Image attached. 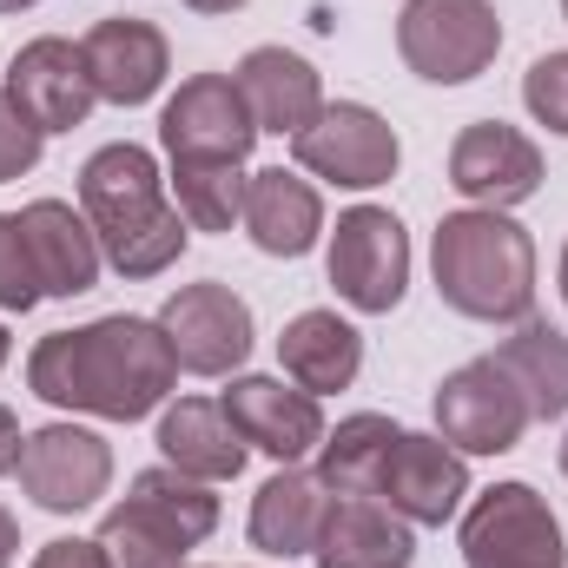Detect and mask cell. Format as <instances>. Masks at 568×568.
I'll list each match as a JSON object with an SVG mask.
<instances>
[{
    "instance_id": "obj_24",
    "label": "cell",
    "mask_w": 568,
    "mask_h": 568,
    "mask_svg": "<svg viewBox=\"0 0 568 568\" xmlns=\"http://www.w3.org/2000/svg\"><path fill=\"white\" fill-rule=\"evenodd\" d=\"M324 503L331 489L317 483V469H291L284 463L278 476L252 496V549L265 556H311L317 549V529H324Z\"/></svg>"
},
{
    "instance_id": "obj_34",
    "label": "cell",
    "mask_w": 568,
    "mask_h": 568,
    "mask_svg": "<svg viewBox=\"0 0 568 568\" xmlns=\"http://www.w3.org/2000/svg\"><path fill=\"white\" fill-rule=\"evenodd\" d=\"M185 7H192V13H239L245 0H185Z\"/></svg>"
},
{
    "instance_id": "obj_21",
    "label": "cell",
    "mask_w": 568,
    "mask_h": 568,
    "mask_svg": "<svg viewBox=\"0 0 568 568\" xmlns=\"http://www.w3.org/2000/svg\"><path fill=\"white\" fill-rule=\"evenodd\" d=\"M245 232L265 258H304L324 232V199L311 179L284 172V165H265L245 179Z\"/></svg>"
},
{
    "instance_id": "obj_1",
    "label": "cell",
    "mask_w": 568,
    "mask_h": 568,
    "mask_svg": "<svg viewBox=\"0 0 568 568\" xmlns=\"http://www.w3.org/2000/svg\"><path fill=\"white\" fill-rule=\"evenodd\" d=\"M27 384L33 397H47L53 410H87L106 424H140L152 417L172 384H179V357L165 344V331L152 317H93L80 331H53L33 344L27 357Z\"/></svg>"
},
{
    "instance_id": "obj_22",
    "label": "cell",
    "mask_w": 568,
    "mask_h": 568,
    "mask_svg": "<svg viewBox=\"0 0 568 568\" xmlns=\"http://www.w3.org/2000/svg\"><path fill=\"white\" fill-rule=\"evenodd\" d=\"M159 449L179 476H199V483H232L245 469V436L225 417V404L212 397H179L165 417H159Z\"/></svg>"
},
{
    "instance_id": "obj_8",
    "label": "cell",
    "mask_w": 568,
    "mask_h": 568,
    "mask_svg": "<svg viewBox=\"0 0 568 568\" xmlns=\"http://www.w3.org/2000/svg\"><path fill=\"white\" fill-rule=\"evenodd\" d=\"M331 284L351 311H397L404 284H410V239L397 225V212L384 205H351L331 232Z\"/></svg>"
},
{
    "instance_id": "obj_15",
    "label": "cell",
    "mask_w": 568,
    "mask_h": 568,
    "mask_svg": "<svg viewBox=\"0 0 568 568\" xmlns=\"http://www.w3.org/2000/svg\"><path fill=\"white\" fill-rule=\"evenodd\" d=\"M377 496H384L404 523H429V529H436V523H449V516L463 509V496H469V463H463L456 443L404 429L397 449H390V463H384V476H377Z\"/></svg>"
},
{
    "instance_id": "obj_17",
    "label": "cell",
    "mask_w": 568,
    "mask_h": 568,
    "mask_svg": "<svg viewBox=\"0 0 568 568\" xmlns=\"http://www.w3.org/2000/svg\"><path fill=\"white\" fill-rule=\"evenodd\" d=\"M311 556L317 568H410L417 542H410V523L384 496H331Z\"/></svg>"
},
{
    "instance_id": "obj_38",
    "label": "cell",
    "mask_w": 568,
    "mask_h": 568,
    "mask_svg": "<svg viewBox=\"0 0 568 568\" xmlns=\"http://www.w3.org/2000/svg\"><path fill=\"white\" fill-rule=\"evenodd\" d=\"M562 476H568V443H562Z\"/></svg>"
},
{
    "instance_id": "obj_6",
    "label": "cell",
    "mask_w": 568,
    "mask_h": 568,
    "mask_svg": "<svg viewBox=\"0 0 568 568\" xmlns=\"http://www.w3.org/2000/svg\"><path fill=\"white\" fill-rule=\"evenodd\" d=\"M463 562L469 568H568L562 523L529 483H496L463 516Z\"/></svg>"
},
{
    "instance_id": "obj_32",
    "label": "cell",
    "mask_w": 568,
    "mask_h": 568,
    "mask_svg": "<svg viewBox=\"0 0 568 568\" xmlns=\"http://www.w3.org/2000/svg\"><path fill=\"white\" fill-rule=\"evenodd\" d=\"M20 443H27V436H20V417L0 404V476H13V463H20Z\"/></svg>"
},
{
    "instance_id": "obj_14",
    "label": "cell",
    "mask_w": 568,
    "mask_h": 568,
    "mask_svg": "<svg viewBox=\"0 0 568 568\" xmlns=\"http://www.w3.org/2000/svg\"><path fill=\"white\" fill-rule=\"evenodd\" d=\"M7 93L20 100V113L40 126V133H73L87 113H93V73H87V53L60 33L47 40H27L7 67Z\"/></svg>"
},
{
    "instance_id": "obj_10",
    "label": "cell",
    "mask_w": 568,
    "mask_h": 568,
    "mask_svg": "<svg viewBox=\"0 0 568 568\" xmlns=\"http://www.w3.org/2000/svg\"><path fill=\"white\" fill-rule=\"evenodd\" d=\"M291 159L311 172V179H331V185H351V192H371L397 172L404 145H397V126L357 100H337L324 106L297 140H291Z\"/></svg>"
},
{
    "instance_id": "obj_20",
    "label": "cell",
    "mask_w": 568,
    "mask_h": 568,
    "mask_svg": "<svg viewBox=\"0 0 568 568\" xmlns=\"http://www.w3.org/2000/svg\"><path fill=\"white\" fill-rule=\"evenodd\" d=\"M232 80H239V93H245L258 133H291V140H297V133L324 113V87H317L311 60L291 53V47H252Z\"/></svg>"
},
{
    "instance_id": "obj_39",
    "label": "cell",
    "mask_w": 568,
    "mask_h": 568,
    "mask_svg": "<svg viewBox=\"0 0 568 568\" xmlns=\"http://www.w3.org/2000/svg\"><path fill=\"white\" fill-rule=\"evenodd\" d=\"M562 13H568V0H562Z\"/></svg>"
},
{
    "instance_id": "obj_12",
    "label": "cell",
    "mask_w": 568,
    "mask_h": 568,
    "mask_svg": "<svg viewBox=\"0 0 568 568\" xmlns=\"http://www.w3.org/2000/svg\"><path fill=\"white\" fill-rule=\"evenodd\" d=\"M13 469H20V489L47 516H73V509H93L106 496L113 449H106V436H93V429H80V424H47L20 443Z\"/></svg>"
},
{
    "instance_id": "obj_4",
    "label": "cell",
    "mask_w": 568,
    "mask_h": 568,
    "mask_svg": "<svg viewBox=\"0 0 568 568\" xmlns=\"http://www.w3.org/2000/svg\"><path fill=\"white\" fill-rule=\"evenodd\" d=\"M219 529V496L199 476L165 469H140L126 503L106 509L100 523V549L113 568H185V549H199Z\"/></svg>"
},
{
    "instance_id": "obj_7",
    "label": "cell",
    "mask_w": 568,
    "mask_h": 568,
    "mask_svg": "<svg viewBox=\"0 0 568 568\" xmlns=\"http://www.w3.org/2000/svg\"><path fill=\"white\" fill-rule=\"evenodd\" d=\"M159 140L172 152V165H245L258 120L232 73H192L159 113Z\"/></svg>"
},
{
    "instance_id": "obj_13",
    "label": "cell",
    "mask_w": 568,
    "mask_h": 568,
    "mask_svg": "<svg viewBox=\"0 0 568 568\" xmlns=\"http://www.w3.org/2000/svg\"><path fill=\"white\" fill-rule=\"evenodd\" d=\"M449 185L483 212H509L542 192V152L529 133H516L503 120H476L449 145Z\"/></svg>"
},
{
    "instance_id": "obj_36",
    "label": "cell",
    "mask_w": 568,
    "mask_h": 568,
    "mask_svg": "<svg viewBox=\"0 0 568 568\" xmlns=\"http://www.w3.org/2000/svg\"><path fill=\"white\" fill-rule=\"evenodd\" d=\"M562 297H568V245H562Z\"/></svg>"
},
{
    "instance_id": "obj_35",
    "label": "cell",
    "mask_w": 568,
    "mask_h": 568,
    "mask_svg": "<svg viewBox=\"0 0 568 568\" xmlns=\"http://www.w3.org/2000/svg\"><path fill=\"white\" fill-rule=\"evenodd\" d=\"M27 7H40V0H0V13H27Z\"/></svg>"
},
{
    "instance_id": "obj_2",
    "label": "cell",
    "mask_w": 568,
    "mask_h": 568,
    "mask_svg": "<svg viewBox=\"0 0 568 568\" xmlns=\"http://www.w3.org/2000/svg\"><path fill=\"white\" fill-rule=\"evenodd\" d=\"M80 212L120 278H159L165 265H179V252L192 239V225L165 205V179H159L152 152L133 140L100 145L80 165Z\"/></svg>"
},
{
    "instance_id": "obj_26",
    "label": "cell",
    "mask_w": 568,
    "mask_h": 568,
    "mask_svg": "<svg viewBox=\"0 0 568 568\" xmlns=\"http://www.w3.org/2000/svg\"><path fill=\"white\" fill-rule=\"evenodd\" d=\"M496 364L516 377V390L529 397V417H536V424L568 417V337L562 331H549V324H523V331L496 351Z\"/></svg>"
},
{
    "instance_id": "obj_5",
    "label": "cell",
    "mask_w": 568,
    "mask_h": 568,
    "mask_svg": "<svg viewBox=\"0 0 568 568\" xmlns=\"http://www.w3.org/2000/svg\"><path fill=\"white\" fill-rule=\"evenodd\" d=\"M503 47V20L489 0H410L397 13V53L429 87L476 80Z\"/></svg>"
},
{
    "instance_id": "obj_9",
    "label": "cell",
    "mask_w": 568,
    "mask_h": 568,
    "mask_svg": "<svg viewBox=\"0 0 568 568\" xmlns=\"http://www.w3.org/2000/svg\"><path fill=\"white\" fill-rule=\"evenodd\" d=\"M529 424H536L529 417V397L516 390V377L496 357H476V364L449 371L443 390H436V429L463 456H503V449L523 443Z\"/></svg>"
},
{
    "instance_id": "obj_11",
    "label": "cell",
    "mask_w": 568,
    "mask_h": 568,
    "mask_svg": "<svg viewBox=\"0 0 568 568\" xmlns=\"http://www.w3.org/2000/svg\"><path fill=\"white\" fill-rule=\"evenodd\" d=\"M159 331H165L179 371H192V377H225L252 357V304L219 278L172 291L159 311Z\"/></svg>"
},
{
    "instance_id": "obj_30",
    "label": "cell",
    "mask_w": 568,
    "mask_h": 568,
    "mask_svg": "<svg viewBox=\"0 0 568 568\" xmlns=\"http://www.w3.org/2000/svg\"><path fill=\"white\" fill-rule=\"evenodd\" d=\"M40 145H47V133L20 113V100L0 87V185L20 179V172H33V165H40Z\"/></svg>"
},
{
    "instance_id": "obj_23",
    "label": "cell",
    "mask_w": 568,
    "mask_h": 568,
    "mask_svg": "<svg viewBox=\"0 0 568 568\" xmlns=\"http://www.w3.org/2000/svg\"><path fill=\"white\" fill-rule=\"evenodd\" d=\"M278 364H284V377L297 390H311V397L351 390L357 371H364V337L337 311H297L278 337Z\"/></svg>"
},
{
    "instance_id": "obj_25",
    "label": "cell",
    "mask_w": 568,
    "mask_h": 568,
    "mask_svg": "<svg viewBox=\"0 0 568 568\" xmlns=\"http://www.w3.org/2000/svg\"><path fill=\"white\" fill-rule=\"evenodd\" d=\"M397 436L404 429L390 424V417H371V410L364 417H344V424L317 443V483L331 496H377V476H384Z\"/></svg>"
},
{
    "instance_id": "obj_3",
    "label": "cell",
    "mask_w": 568,
    "mask_h": 568,
    "mask_svg": "<svg viewBox=\"0 0 568 568\" xmlns=\"http://www.w3.org/2000/svg\"><path fill=\"white\" fill-rule=\"evenodd\" d=\"M436 297L476 324H516L536 304V245L503 212H449L429 245Z\"/></svg>"
},
{
    "instance_id": "obj_37",
    "label": "cell",
    "mask_w": 568,
    "mask_h": 568,
    "mask_svg": "<svg viewBox=\"0 0 568 568\" xmlns=\"http://www.w3.org/2000/svg\"><path fill=\"white\" fill-rule=\"evenodd\" d=\"M0 364H7V324H0Z\"/></svg>"
},
{
    "instance_id": "obj_18",
    "label": "cell",
    "mask_w": 568,
    "mask_h": 568,
    "mask_svg": "<svg viewBox=\"0 0 568 568\" xmlns=\"http://www.w3.org/2000/svg\"><path fill=\"white\" fill-rule=\"evenodd\" d=\"M87 73H93V93L113 100V106H145L165 73H172V53H165V33L152 20H100L87 40Z\"/></svg>"
},
{
    "instance_id": "obj_19",
    "label": "cell",
    "mask_w": 568,
    "mask_h": 568,
    "mask_svg": "<svg viewBox=\"0 0 568 568\" xmlns=\"http://www.w3.org/2000/svg\"><path fill=\"white\" fill-rule=\"evenodd\" d=\"M20 232H27V252H33V272L47 297H80L100 284V239L87 225V212H73L67 199H33L20 212Z\"/></svg>"
},
{
    "instance_id": "obj_29",
    "label": "cell",
    "mask_w": 568,
    "mask_h": 568,
    "mask_svg": "<svg viewBox=\"0 0 568 568\" xmlns=\"http://www.w3.org/2000/svg\"><path fill=\"white\" fill-rule=\"evenodd\" d=\"M523 100H529V113H536L549 133L568 140V53H542V60L523 73Z\"/></svg>"
},
{
    "instance_id": "obj_31",
    "label": "cell",
    "mask_w": 568,
    "mask_h": 568,
    "mask_svg": "<svg viewBox=\"0 0 568 568\" xmlns=\"http://www.w3.org/2000/svg\"><path fill=\"white\" fill-rule=\"evenodd\" d=\"M33 568H113V562H106V549H100V542L60 536V542H47V549L33 556Z\"/></svg>"
},
{
    "instance_id": "obj_28",
    "label": "cell",
    "mask_w": 568,
    "mask_h": 568,
    "mask_svg": "<svg viewBox=\"0 0 568 568\" xmlns=\"http://www.w3.org/2000/svg\"><path fill=\"white\" fill-rule=\"evenodd\" d=\"M40 297L47 291H40V272H33L20 212H0V311H33Z\"/></svg>"
},
{
    "instance_id": "obj_16",
    "label": "cell",
    "mask_w": 568,
    "mask_h": 568,
    "mask_svg": "<svg viewBox=\"0 0 568 568\" xmlns=\"http://www.w3.org/2000/svg\"><path fill=\"white\" fill-rule=\"evenodd\" d=\"M219 404H225V417L239 424V436H245L252 449H265V456H278V463H297V456H311V449L324 443V410H317V397L297 390V384H284V377H239Z\"/></svg>"
},
{
    "instance_id": "obj_33",
    "label": "cell",
    "mask_w": 568,
    "mask_h": 568,
    "mask_svg": "<svg viewBox=\"0 0 568 568\" xmlns=\"http://www.w3.org/2000/svg\"><path fill=\"white\" fill-rule=\"evenodd\" d=\"M13 556H20V529H13V516L0 509V568H13Z\"/></svg>"
},
{
    "instance_id": "obj_27",
    "label": "cell",
    "mask_w": 568,
    "mask_h": 568,
    "mask_svg": "<svg viewBox=\"0 0 568 568\" xmlns=\"http://www.w3.org/2000/svg\"><path fill=\"white\" fill-rule=\"evenodd\" d=\"M172 192H179V219L192 232H232V219H245L239 165H172Z\"/></svg>"
}]
</instances>
